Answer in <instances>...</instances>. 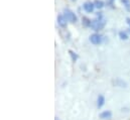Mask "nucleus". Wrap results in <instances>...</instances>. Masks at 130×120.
Masks as SVG:
<instances>
[{"instance_id":"0eeeda50","label":"nucleus","mask_w":130,"mask_h":120,"mask_svg":"<svg viewBox=\"0 0 130 120\" xmlns=\"http://www.w3.org/2000/svg\"><path fill=\"white\" fill-rule=\"evenodd\" d=\"M104 103H105V97H104L103 95H100V96L98 97V100H97L98 108H101V107L104 105Z\"/></svg>"},{"instance_id":"6e6552de","label":"nucleus","mask_w":130,"mask_h":120,"mask_svg":"<svg viewBox=\"0 0 130 120\" xmlns=\"http://www.w3.org/2000/svg\"><path fill=\"white\" fill-rule=\"evenodd\" d=\"M94 5H95V7H96V8L101 9V8H103V7H104V2H103L102 0H96V1L94 2Z\"/></svg>"},{"instance_id":"9b49d317","label":"nucleus","mask_w":130,"mask_h":120,"mask_svg":"<svg viewBox=\"0 0 130 120\" xmlns=\"http://www.w3.org/2000/svg\"><path fill=\"white\" fill-rule=\"evenodd\" d=\"M115 84L116 85H118L119 87H126V83L125 82H123L122 80H120V79H117L116 80V82H115Z\"/></svg>"},{"instance_id":"f257e3e1","label":"nucleus","mask_w":130,"mask_h":120,"mask_svg":"<svg viewBox=\"0 0 130 120\" xmlns=\"http://www.w3.org/2000/svg\"><path fill=\"white\" fill-rule=\"evenodd\" d=\"M105 23H106V22H105V20H103V19H96V20H93V21L91 22L90 27L93 30H95V31H98V30H101L104 28Z\"/></svg>"},{"instance_id":"423d86ee","label":"nucleus","mask_w":130,"mask_h":120,"mask_svg":"<svg viewBox=\"0 0 130 120\" xmlns=\"http://www.w3.org/2000/svg\"><path fill=\"white\" fill-rule=\"evenodd\" d=\"M111 116H112V112L111 111H104V112H102L100 114V118L101 119H109V118H111Z\"/></svg>"},{"instance_id":"ddd939ff","label":"nucleus","mask_w":130,"mask_h":120,"mask_svg":"<svg viewBox=\"0 0 130 120\" xmlns=\"http://www.w3.org/2000/svg\"><path fill=\"white\" fill-rule=\"evenodd\" d=\"M119 36H120L121 39H124V40H126V39L128 38V35H127L126 32H124V31H120V32H119Z\"/></svg>"},{"instance_id":"f8f14e48","label":"nucleus","mask_w":130,"mask_h":120,"mask_svg":"<svg viewBox=\"0 0 130 120\" xmlns=\"http://www.w3.org/2000/svg\"><path fill=\"white\" fill-rule=\"evenodd\" d=\"M121 1H122V3L124 4L126 10H127V11H130V1L129 0H121Z\"/></svg>"},{"instance_id":"1a4fd4ad","label":"nucleus","mask_w":130,"mask_h":120,"mask_svg":"<svg viewBox=\"0 0 130 120\" xmlns=\"http://www.w3.org/2000/svg\"><path fill=\"white\" fill-rule=\"evenodd\" d=\"M69 54H70V56H71V58H72V61H73L74 63L77 62V60H78L79 57H78V55H77L75 52H73V51L70 50V51H69Z\"/></svg>"},{"instance_id":"7ed1b4c3","label":"nucleus","mask_w":130,"mask_h":120,"mask_svg":"<svg viewBox=\"0 0 130 120\" xmlns=\"http://www.w3.org/2000/svg\"><path fill=\"white\" fill-rule=\"evenodd\" d=\"M90 41H91L93 44H99V43H101V41H102V36L97 34V33H94V34H92V35L90 36Z\"/></svg>"},{"instance_id":"4468645a","label":"nucleus","mask_w":130,"mask_h":120,"mask_svg":"<svg viewBox=\"0 0 130 120\" xmlns=\"http://www.w3.org/2000/svg\"><path fill=\"white\" fill-rule=\"evenodd\" d=\"M126 22H127V24L129 25V27H130V18L129 17H127V18H126Z\"/></svg>"},{"instance_id":"9d476101","label":"nucleus","mask_w":130,"mask_h":120,"mask_svg":"<svg viewBox=\"0 0 130 120\" xmlns=\"http://www.w3.org/2000/svg\"><path fill=\"white\" fill-rule=\"evenodd\" d=\"M82 21H83V25H84V26H90V25H91V22H92V21H91L89 18H87V17H83Z\"/></svg>"},{"instance_id":"f3484780","label":"nucleus","mask_w":130,"mask_h":120,"mask_svg":"<svg viewBox=\"0 0 130 120\" xmlns=\"http://www.w3.org/2000/svg\"><path fill=\"white\" fill-rule=\"evenodd\" d=\"M72 1H76V0H72Z\"/></svg>"},{"instance_id":"f03ea898","label":"nucleus","mask_w":130,"mask_h":120,"mask_svg":"<svg viewBox=\"0 0 130 120\" xmlns=\"http://www.w3.org/2000/svg\"><path fill=\"white\" fill-rule=\"evenodd\" d=\"M65 17L66 19L72 23H75L77 21V16L75 15V13L73 11H71L70 9H66L65 10Z\"/></svg>"},{"instance_id":"dca6fc26","label":"nucleus","mask_w":130,"mask_h":120,"mask_svg":"<svg viewBox=\"0 0 130 120\" xmlns=\"http://www.w3.org/2000/svg\"><path fill=\"white\" fill-rule=\"evenodd\" d=\"M55 120H60V119H59L58 117H56V118H55Z\"/></svg>"},{"instance_id":"20e7f679","label":"nucleus","mask_w":130,"mask_h":120,"mask_svg":"<svg viewBox=\"0 0 130 120\" xmlns=\"http://www.w3.org/2000/svg\"><path fill=\"white\" fill-rule=\"evenodd\" d=\"M83 7H84L85 11H87V12H89V13L93 12L94 9H95V5H94V3H92V2H86V3L83 5Z\"/></svg>"},{"instance_id":"2eb2a0df","label":"nucleus","mask_w":130,"mask_h":120,"mask_svg":"<svg viewBox=\"0 0 130 120\" xmlns=\"http://www.w3.org/2000/svg\"><path fill=\"white\" fill-rule=\"evenodd\" d=\"M109 3H110V5H111V6H113V0H110V1H109Z\"/></svg>"},{"instance_id":"39448f33","label":"nucleus","mask_w":130,"mask_h":120,"mask_svg":"<svg viewBox=\"0 0 130 120\" xmlns=\"http://www.w3.org/2000/svg\"><path fill=\"white\" fill-rule=\"evenodd\" d=\"M58 23H59V25L62 26V27H66V26H67V19H66L65 15L60 14V15L58 16Z\"/></svg>"}]
</instances>
